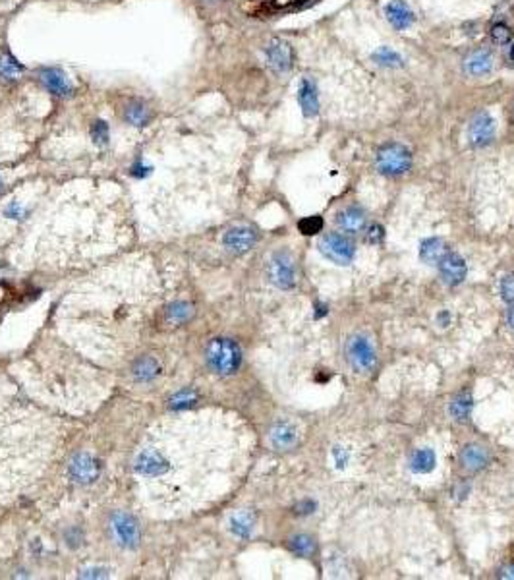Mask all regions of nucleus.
<instances>
[{
  "instance_id": "nucleus-1",
  "label": "nucleus",
  "mask_w": 514,
  "mask_h": 580,
  "mask_svg": "<svg viewBox=\"0 0 514 580\" xmlns=\"http://www.w3.org/2000/svg\"><path fill=\"white\" fill-rule=\"evenodd\" d=\"M209 368L219 375H230L238 372L242 364V350L230 339H213L205 350Z\"/></svg>"
},
{
  "instance_id": "nucleus-2",
  "label": "nucleus",
  "mask_w": 514,
  "mask_h": 580,
  "mask_svg": "<svg viewBox=\"0 0 514 580\" xmlns=\"http://www.w3.org/2000/svg\"><path fill=\"white\" fill-rule=\"evenodd\" d=\"M377 171L385 176H400L410 171L412 167V153L402 144H385L379 147L375 155Z\"/></svg>"
},
{
  "instance_id": "nucleus-3",
  "label": "nucleus",
  "mask_w": 514,
  "mask_h": 580,
  "mask_svg": "<svg viewBox=\"0 0 514 580\" xmlns=\"http://www.w3.org/2000/svg\"><path fill=\"white\" fill-rule=\"evenodd\" d=\"M267 273L271 282L279 289L289 290L296 284V263L292 254L286 250H279L271 255Z\"/></svg>"
},
{
  "instance_id": "nucleus-4",
  "label": "nucleus",
  "mask_w": 514,
  "mask_h": 580,
  "mask_svg": "<svg viewBox=\"0 0 514 580\" xmlns=\"http://www.w3.org/2000/svg\"><path fill=\"white\" fill-rule=\"evenodd\" d=\"M346 354H348V362L358 373L370 372L375 366L377 354L371 345V341L363 335H354L346 343Z\"/></svg>"
},
{
  "instance_id": "nucleus-5",
  "label": "nucleus",
  "mask_w": 514,
  "mask_h": 580,
  "mask_svg": "<svg viewBox=\"0 0 514 580\" xmlns=\"http://www.w3.org/2000/svg\"><path fill=\"white\" fill-rule=\"evenodd\" d=\"M319 250L325 257H329L331 262L339 263V265H348L354 259V254H356L354 242L344 234H339V232L325 234L319 240Z\"/></svg>"
},
{
  "instance_id": "nucleus-6",
  "label": "nucleus",
  "mask_w": 514,
  "mask_h": 580,
  "mask_svg": "<svg viewBox=\"0 0 514 580\" xmlns=\"http://www.w3.org/2000/svg\"><path fill=\"white\" fill-rule=\"evenodd\" d=\"M35 78L37 82L41 83L54 97H60V99L72 97V82L68 80L66 72L60 70V68H56V66H43V68H39L35 72Z\"/></svg>"
},
{
  "instance_id": "nucleus-7",
  "label": "nucleus",
  "mask_w": 514,
  "mask_h": 580,
  "mask_svg": "<svg viewBox=\"0 0 514 580\" xmlns=\"http://www.w3.org/2000/svg\"><path fill=\"white\" fill-rule=\"evenodd\" d=\"M110 528H112V534L117 538L118 545H122V547L134 549L142 540L137 520L128 513H114L110 518Z\"/></svg>"
},
{
  "instance_id": "nucleus-8",
  "label": "nucleus",
  "mask_w": 514,
  "mask_h": 580,
  "mask_svg": "<svg viewBox=\"0 0 514 580\" xmlns=\"http://www.w3.org/2000/svg\"><path fill=\"white\" fill-rule=\"evenodd\" d=\"M265 58H267V64L275 74H289L294 66L292 46L279 37L271 39L269 43L265 45Z\"/></svg>"
},
{
  "instance_id": "nucleus-9",
  "label": "nucleus",
  "mask_w": 514,
  "mask_h": 580,
  "mask_svg": "<svg viewBox=\"0 0 514 580\" xmlns=\"http://www.w3.org/2000/svg\"><path fill=\"white\" fill-rule=\"evenodd\" d=\"M495 139V120L493 117L481 110L478 114H474V118L470 120L468 124V142L472 147H487Z\"/></svg>"
},
{
  "instance_id": "nucleus-10",
  "label": "nucleus",
  "mask_w": 514,
  "mask_h": 580,
  "mask_svg": "<svg viewBox=\"0 0 514 580\" xmlns=\"http://www.w3.org/2000/svg\"><path fill=\"white\" fill-rule=\"evenodd\" d=\"M68 474L76 484H91L99 478L101 463L89 453H78L68 464Z\"/></svg>"
},
{
  "instance_id": "nucleus-11",
  "label": "nucleus",
  "mask_w": 514,
  "mask_h": 580,
  "mask_svg": "<svg viewBox=\"0 0 514 580\" xmlns=\"http://www.w3.org/2000/svg\"><path fill=\"white\" fill-rule=\"evenodd\" d=\"M257 232L255 228L246 227V225H240V227H232L223 238V244L228 252L232 254H243L248 250H252L255 242H257Z\"/></svg>"
},
{
  "instance_id": "nucleus-12",
  "label": "nucleus",
  "mask_w": 514,
  "mask_h": 580,
  "mask_svg": "<svg viewBox=\"0 0 514 580\" xmlns=\"http://www.w3.org/2000/svg\"><path fill=\"white\" fill-rule=\"evenodd\" d=\"M134 468L135 472L142 474V476L157 478V476H161V474H164V472L169 470V463H166V459H164L159 451H155V449H145V451H142V453L137 454Z\"/></svg>"
},
{
  "instance_id": "nucleus-13",
  "label": "nucleus",
  "mask_w": 514,
  "mask_h": 580,
  "mask_svg": "<svg viewBox=\"0 0 514 580\" xmlns=\"http://www.w3.org/2000/svg\"><path fill=\"white\" fill-rule=\"evenodd\" d=\"M120 117L130 126L144 128L151 122L153 114H151V107L144 99H130L122 105Z\"/></svg>"
},
{
  "instance_id": "nucleus-14",
  "label": "nucleus",
  "mask_w": 514,
  "mask_h": 580,
  "mask_svg": "<svg viewBox=\"0 0 514 580\" xmlns=\"http://www.w3.org/2000/svg\"><path fill=\"white\" fill-rule=\"evenodd\" d=\"M439 271H441L443 281L454 287L466 279V262L462 259V255L449 252L439 262Z\"/></svg>"
},
{
  "instance_id": "nucleus-15",
  "label": "nucleus",
  "mask_w": 514,
  "mask_h": 580,
  "mask_svg": "<svg viewBox=\"0 0 514 580\" xmlns=\"http://www.w3.org/2000/svg\"><path fill=\"white\" fill-rule=\"evenodd\" d=\"M271 445L279 451H289L298 443V429L294 424H290L286 420H279L277 424H273L269 432Z\"/></svg>"
},
{
  "instance_id": "nucleus-16",
  "label": "nucleus",
  "mask_w": 514,
  "mask_h": 580,
  "mask_svg": "<svg viewBox=\"0 0 514 580\" xmlns=\"http://www.w3.org/2000/svg\"><path fill=\"white\" fill-rule=\"evenodd\" d=\"M298 103H300V107H302L304 117H317V112H319V93H317V85L314 80L304 78V80L300 82V87H298Z\"/></svg>"
},
{
  "instance_id": "nucleus-17",
  "label": "nucleus",
  "mask_w": 514,
  "mask_h": 580,
  "mask_svg": "<svg viewBox=\"0 0 514 580\" xmlns=\"http://www.w3.org/2000/svg\"><path fill=\"white\" fill-rule=\"evenodd\" d=\"M385 14H387V19L391 22V26L398 29V31L410 28L416 19L414 12H412V8L406 4L404 0H391L385 6Z\"/></svg>"
},
{
  "instance_id": "nucleus-18",
  "label": "nucleus",
  "mask_w": 514,
  "mask_h": 580,
  "mask_svg": "<svg viewBox=\"0 0 514 580\" xmlns=\"http://www.w3.org/2000/svg\"><path fill=\"white\" fill-rule=\"evenodd\" d=\"M493 68V55L489 49H478L464 60V72L470 76H486Z\"/></svg>"
},
{
  "instance_id": "nucleus-19",
  "label": "nucleus",
  "mask_w": 514,
  "mask_h": 580,
  "mask_svg": "<svg viewBox=\"0 0 514 580\" xmlns=\"http://www.w3.org/2000/svg\"><path fill=\"white\" fill-rule=\"evenodd\" d=\"M489 463V453L481 445H466L460 453V464L468 472H479Z\"/></svg>"
},
{
  "instance_id": "nucleus-20",
  "label": "nucleus",
  "mask_w": 514,
  "mask_h": 580,
  "mask_svg": "<svg viewBox=\"0 0 514 580\" xmlns=\"http://www.w3.org/2000/svg\"><path fill=\"white\" fill-rule=\"evenodd\" d=\"M336 225L343 232L358 234L366 228V213L360 207H346L336 215Z\"/></svg>"
},
{
  "instance_id": "nucleus-21",
  "label": "nucleus",
  "mask_w": 514,
  "mask_h": 580,
  "mask_svg": "<svg viewBox=\"0 0 514 580\" xmlns=\"http://www.w3.org/2000/svg\"><path fill=\"white\" fill-rule=\"evenodd\" d=\"M26 72V66L18 62L8 49L0 51V82L14 83L18 82L19 76Z\"/></svg>"
},
{
  "instance_id": "nucleus-22",
  "label": "nucleus",
  "mask_w": 514,
  "mask_h": 580,
  "mask_svg": "<svg viewBox=\"0 0 514 580\" xmlns=\"http://www.w3.org/2000/svg\"><path fill=\"white\" fill-rule=\"evenodd\" d=\"M447 254H449V248L441 238H425L420 246V257L429 265H437Z\"/></svg>"
},
{
  "instance_id": "nucleus-23",
  "label": "nucleus",
  "mask_w": 514,
  "mask_h": 580,
  "mask_svg": "<svg viewBox=\"0 0 514 580\" xmlns=\"http://www.w3.org/2000/svg\"><path fill=\"white\" fill-rule=\"evenodd\" d=\"M253 526H255V517L250 511H240V513L230 517V530L238 538H250L253 532Z\"/></svg>"
},
{
  "instance_id": "nucleus-24",
  "label": "nucleus",
  "mask_w": 514,
  "mask_h": 580,
  "mask_svg": "<svg viewBox=\"0 0 514 580\" xmlns=\"http://www.w3.org/2000/svg\"><path fill=\"white\" fill-rule=\"evenodd\" d=\"M472 407H474L472 395H470V393H459V395L451 400L449 412H451V416L454 418L456 422H466V420H470V414H472Z\"/></svg>"
},
{
  "instance_id": "nucleus-25",
  "label": "nucleus",
  "mask_w": 514,
  "mask_h": 580,
  "mask_svg": "<svg viewBox=\"0 0 514 580\" xmlns=\"http://www.w3.org/2000/svg\"><path fill=\"white\" fill-rule=\"evenodd\" d=\"M159 372H161V366H159V362L155 360L153 356L139 358V360L134 364V377L137 381H142V383H147V381L157 377Z\"/></svg>"
},
{
  "instance_id": "nucleus-26",
  "label": "nucleus",
  "mask_w": 514,
  "mask_h": 580,
  "mask_svg": "<svg viewBox=\"0 0 514 580\" xmlns=\"http://www.w3.org/2000/svg\"><path fill=\"white\" fill-rule=\"evenodd\" d=\"M435 453L433 449H418L412 457H410V468L416 472V474H427L435 468Z\"/></svg>"
},
{
  "instance_id": "nucleus-27",
  "label": "nucleus",
  "mask_w": 514,
  "mask_h": 580,
  "mask_svg": "<svg viewBox=\"0 0 514 580\" xmlns=\"http://www.w3.org/2000/svg\"><path fill=\"white\" fill-rule=\"evenodd\" d=\"M289 547H290V552L296 553V555L309 557V555H314V553H316V540L307 534H298V536H294V538H290Z\"/></svg>"
},
{
  "instance_id": "nucleus-28",
  "label": "nucleus",
  "mask_w": 514,
  "mask_h": 580,
  "mask_svg": "<svg viewBox=\"0 0 514 580\" xmlns=\"http://www.w3.org/2000/svg\"><path fill=\"white\" fill-rule=\"evenodd\" d=\"M371 58H373L379 66H385V68H400V66L404 64L402 56L398 55L397 51L388 49V46H381V49H377Z\"/></svg>"
},
{
  "instance_id": "nucleus-29",
  "label": "nucleus",
  "mask_w": 514,
  "mask_h": 580,
  "mask_svg": "<svg viewBox=\"0 0 514 580\" xmlns=\"http://www.w3.org/2000/svg\"><path fill=\"white\" fill-rule=\"evenodd\" d=\"M196 402H198V393L191 389H186L176 393L171 399V404H169V407H171V410H184V408L194 407Z\"/></svg>"
},
{
  "instance_id": "nucleus-30",
  "label": "nucleus",
  "mask_w": 514,
  "mask_h": 580,
  "mask_svg": "<svg viewBox=\"0 0 514 580\" xmlns=\"http://www.w3.org/2000/svg\"><path fill=\"white\" fill-rule=\"evenodd\" d=\"M91 139H93V144L99 145V147H103V145L108 144V139H110V128H108V124L105 122V120H101V118H97L93 124H91Z\"/></svg>"
},
{
  "instance_id": "nucleus-31",
  "label": "nucleus",
  "mask_w": 514,
  "mask_h": 580,
  "mask_svg": "<svg viewBox=\"0 0 514 580\" xmlns=\"http://www.w3.org/2000/svg\"><path fill=\"white\" fill-rule=\"evenodd\" d=\"M191 312H194V309H191V306L186 304V302H174V304L169 306V309H166V318L171 319V321H174V323H182V321L189 319Z\"/></svg>"
},
{
  "instance_id": "nucleus-32",
  "label": "nucleus",
  "mask_w": 514,
  "mask_h": 580,
  "mask_svg": "<svg viewBox=\"0 0 514 580\" xmlns=\"http://www.w3.org/2000/svg\"><path fill=\"white\" fill-rule=\"evenodd\" d=\"M298 228H300V232H302V234H306V236L319 234V232L323 230V219L319 217V215L302 219V221L298 223Z\"/></svg>"
},
{
  "instance_id": "nucleus-33",
  "label": "nucleus",
  "mask_w": 514,
  "mask_h": 580,
  "mask_svg": "<svg viewBox=\"0 0 514 580\" xmlns=\"http://www.w3.org/2000/svg\"><path fill=\"white\" fill-rule=\"evenodd\" d=\"M491 41L495 43V45H511V41H513V31L506 28L505 24H495L493 28H491Z\"/></svg>"
},
{
  "instance_id": "nucleus-34",
  "label": "nucleus",
  "mask_w": 514,
  "mask_h": 580,
  "mask_svg": "<svg viewBox=\"0 0 514 580\" xmlns=\"http://www.w3.org/2000/svg\"><path fill=\"white\" fill-rule=\"evenodd\" d=\"M64 540H66V544L70 545L72 549H76V547H80L81 542H83V532H81L80 528H68L66 532H64Z\"/></svg>"
},
{
  "instance_id": "nucleus-35",
  "label": "nucleus",
  "mask_w": 514,
  "mask_h": 580,
  "mask_svg": "<svg viewBox=\"0 0 514 580\" xmlns=\"http://www.w3.org/2000/svg\"><path fill=\"white\" fill-rule=\"evenodd\" d=\"M501 296L505 302H514V275H506L501 281Z\"/></svg>"
},
{
  "instance_id": "nucleus-36",
  "label": "nucleus",
  "mask_w": 514,
  "mask_h": 580,
  "mask_svg": "<svg viewBox=\"0 0 514 580\" xmlns=\"http://www.w3.org/2000/svg\"><path fill=\"white\" fill-rule=\"evenodd\" d=\"M81 579H107L108 571L105 567H89L80 572Z\"/></svg>"
},
{
  "instance_id": "nucleus-37",
  "label": "nucleus",
  "mask_w": 514,
  "mask_h": 580,
  "mask_svg": "<svg viewBox=\"0 0 514 580\" xmlns=\"http://www.w3.org/2000/svg\"><path fill=\"white\" fill-rule=\"evenodd\" d=\"M383 236H385V230H383L381 225H371V227L368 228V232H366V238H368L370 244H379V242L383 240Z\"/></svg>"
},
{
  "instance_id": "nucleus-38",
  "label": "nucleus",
  "mask_w": 514,
  "mask_h": 580,
  "mask_svg": "<svg viewBox=\"0 0 514 580\" xmlns=\"http://www.w3.org/2000/svg\"><path fill=\"white\" fill-rule=\"evenodd\" d=\"M26 215V209L19 205L18 201H12L8 207L4 209V217L8 219H22Z\"/></svg>"
},
{
  "instance_id": "nucleus-39",
  "label": "nucleus",
  "mask_w": 514,
  "mask_h": 580,
  "mask_svg": "<svg viewBox=\"0 0 514 580\" xmlns=\"http://www.w3.org/2000/svg\"><path fill=\"white\" fill-rule=\"evenodd\" d=\"M151 171H153V169H151L149 164H145L142 159H139V161H137V163L132 167V174H134V176H137V178H145V176H149V174H151Z\"/></svg>"
},
{
  "instance_id": "nucleus-40",
  "label": "nucleus",
  "mask_w": 514,
  "mask_h": 580,
  "mask_svg": "<svg viewBox=\"0 0 514 580\" xmlns=\"http://www.w3.org/2000/svg\"><path fill=\"white\" fill-rule=\"evenodd\" d=\"M316 509V503L314 501H302V503H298L296 505V515H309L311 511Z\"/></svg>"
},
{
  "instance_id": "nucleus-41",
  "label": "nucleus",
  "mask_w": 514,
  "mask_h": 580,
  "mask_svg": "<svg viewBox=\"0 0 514 580\" xmlns=\"http://www.w3.org/2000/svg\"><path fill=\"white\" fill-rule=\"evenodd\" d=\"M333 454H334V459H336V464H339L341 468H343V466H346V463H348V454L344 453L341 447H336V449L333 451Z\"/></svg>"
},
{
  "instance_id": "nucleus-42",
  "label": "nucleus",
  "mask_w": 514,
  "mask_h": 580,
  "mask_svg": "<svg viewBox=\"0 0 514 580\" xmlns=\"http://www.w3.org/2000/svg\"><path fill=\"white\" fill-rule=\"evenodd\" d=\"M501 579H514V565H505L501 572H499Z\"/></svg>"
},
{
  "instance_id": "nucleus-43",
  "label": "nucleus",
  "mask_w": 514,
  "mask_h": 580,
  "mask_svg": "<svg viewBox=\"0 0 514 580\" xmlns=\"http://www.w3.org/2000/svg\"><path fill=\"white\" fill-rule=\"evenodd\" d=\"M506 323L514 329V306L506 312Z\"/></svg>"
},
{
  "instance_id": "nucleus-44",
  "label": "nucleus",
  "mask_w": 514,
  "mask_h": 580,
  "mask_svg": "<svg viewBox=\"0 0 514 580\" xmlns=\"http://www.w3.org/2000/svg\"><path fill=\"white\" fill-rule=\"evenodd\" d=\"M508 60L514 66V43H511V46H508Z\"/></svg>"
},
{
  "instance_id": "nucleus-45",
  "label": "nucleus",
  "mask_w": 514,
  "mask_h": 580,
  "mask_svg": "<svg viewBox=\"0 0 514 580\" xmlns=\"http://www.w3.org/2000/svg\"><path fill=\"white\" fill-rule=\"evenodd\" d=\"M511 112H513V120H514V103H513V109H511Z\"/></svg>"
},
{
  "instance_id": "nucleus-46",
  "label": "nucleus",
  "mask_w": 514,
  "mask_h": 580,
  "mask_svg": "<svg viewBox=\"0 0 514 580\" xmlns=\"http://www.w3.org/2000/svg\"><path fill=\"white\" fill-rule=\"evenodd\" d=\"M0 191H2V178H0Z\"/></svg>"
},
{
  "instance_id": "nucleus-47",
  "label": "nucleus",
  "mask_w": 514,
  "mask_h": 580,
  "mask_svg": "<svg viewBox=\"0 0 514 580\" xmlns=\"http://www.w3.org/2000/svg\"><path fill=\"white\" fill-rule=\"evenodd\" d=\"M205 2H216V0H205Z\"/></svg>"
}]
</instances>
